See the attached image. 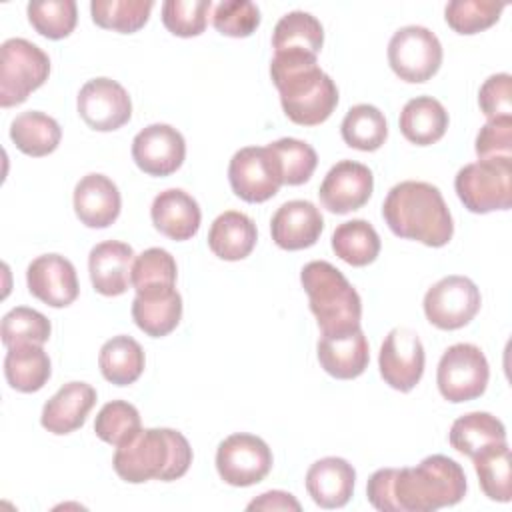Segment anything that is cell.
Masks as SVG:
<instances>
[{
	"instance_id": "1",
	"label": "cell",
	"mask_w": 512,
	"mask_h": 512,
	"mask_svg": "<svg viewBox=\"0 0 512 512\" xmlns=\"http://www.w3.org/2000/svg\"><path fill=\"white\" fill-rule=\"evenodd\" d=\"M270 76L280 92L284 114L300 126H316L330 118L338 104L334 80L310 52H274Z\"/></svg>"
},
{
	"instance_id": "2",
	"label": "cell",
	"mask_w": 512,
	"mask_h": 512,
	"mask_svg": "<svg viewBox=\"0 0 512 512\" xmlns=\"http://www.w3.org/2000/svg\"><path fill=\"white\" fill-rule=\"evenodd\" d=\"M382 216L396 236L430 248L446 246L454 234L442 192L428 182L404 180L392 186L382 204Z\"/></svg>"
},
{
	"instance_id": "3",
	"label": "cell",
	"mask_w": 512,
	"mask_h": 512,
	"mask_svg": "<svg viewBox=\"0 0 512 512\" xmlns=\"http://www.w3.org/2000/svg\"><path fill=\"white\" fill-rule=\"evenodd\" d=\"M192 464V448L184 434L172 428H144L118 446L112 458L116 474L130 482H170L182 478Z\"/></svg>"
},
{
	"instance_id": "4",
	"label": "cell",
	"mask_w": 512,
	"mask_h": 512,
	"mask_svg": "<svg viewBox=\"0 0 512 512\" xmlns=\"http://www.w3.org/2000/svg\"><path fill=\"white\" fill-rule=\"evenodd\" d=\"M462 466L442 454L426 456L412 468H394L392 498L398 512H434L458 504L466 494Z\"/></svg>"
},
{
	"instance_id": "5",
	"label": "cell",
	"mask_w": 512,
	"mask_h": 512,
	"mask_svg": "<svg viewBox=\"0 0 512 512\" xmlns=\"http://www.w3.org/2000/svg\"><path fill=\"white\" fill-rule=\"evenodd\" d=\"M300 282L322 334L360 328V296L336 266L326 260H312L302 268Z\"/></svg>"
},
{
	"instance_id": "6",
	"label": "cell",
	"mask_w": 512,
	"mask_h": 512,
	"mask_svg": "<svg viewBox=\"0 0 512 512\" xmlns=\"http://www.w3.org/2000/svg\"><path fill=\"white\" fill-rule=\"evenodd\" d=\"M454 188L474 214L508 210L512 202V158H486L462 166L454 178Z\"/></svg>"
},
{
	"instance_id": "7",
	"label": "cell",
	"mask_w": 512,
	"mask_h": 512,
	"mask_svg": "<svg viewBox=\"0 0 512 512\" xmlns=\"http://www.w3.org/2000/svg\"><path fill=\"white\" fill-rule=\"evenodd\" d=\"M50 74L48 54L26 38H8L0 48V106L22 104Z\"/></svg>"
},
{
	"instance_id": "8",
	"label": "cell",
	"mask_w": 512,
	"mask_h": 512,
	"mask_svg": "<svg viewBox=\"0 0 512 512\" xmlns=\"http://www.w3.org/2000/svg\"><path fill=\"white\" fill-rule=\"evenodd\" d=\"M488 378L490 368L484 352L468 342H458L446 348L436 370L440 394L454 404L482 396Z\"/></svg>"
},
{
	"instance_id": "9",
	"label": "cell",
	"mask_w": 512,
	"mask_h": 512,
	"mask_svg": "<svg viewBox=\"0 0 512 512\" xmlns=\"http://www.w3.org/2000/svg\"><path fill=\"white\" fill-rule=\"evenodd\" d=\"M388 64L404 82H426L442 64V44L426 26H402L388 42Z\"/></svg>"
},
{
	"instance_id": "10",
	"label": "cell",
	"mask_w": 512,
	"mask_h": 512,
	"mask_svg": "<svg viewBox=\"0 0 512 512\" xmlns=\"http://www.w3.org/2000/svg\"><path fill=\"white\" fill-rule=\"evenodd\" d=\"M228 180L238 198L258 204L266 202L280 190L282 168L268 146H246L232 156Z\"/></svg>"
},
{
	"instance_id": "11",
	"label": "cell",
	"mask_w": 512,
	"mask_h": 512,
	"mask_svg": "<svg viewBox=\"0 0 512 512\" xmlns=\"http://www.w3.org/2000/svg\"><path fill=\"white\" fill-rule=\"evenodd\" d=\"M480 304L482 298L476 284L466 276L452 274L428 288L424 314L440 330H458L478 314Z\"/></svg>"
},
{
	"instance_id": "12",
	"label": "cell",
	"mask_w": 512,
	"mask_h": 512,
	"mask_svg": "<svg viewBox=\"0 0 512 512\" xmlns=\"http://www.w3.org/2000/svg\"><path fill=\"white\" fill-rule=\"evenodd\" d=\"M272 468L268 444L246 432L230 434L218 444L216 470L230 486H252L262 482Z\"/></svg>"
},
{
	"instance_id": "13",
	"label": "cell",
	"mask_w": 512,
	"mask_h": 512,
	"mask_svg": "<svg viewBox=\"0 0 512 512\" xmlns=\"http://www.w3.org/2000/svg\"><path fill=\"white\" fill-rule=\"evenodd\" d=\"M424 360L426 356L420 336L410 328H394L380 346V376L390 388L410 392L424 374Z\"/></svg>"
},
{
	"instance_id": "14",
	"label": "cell",
	"mask_w": 512,
	"mask_h": 512,
	"mask_svg": "<svg viewBox=\"0 0 512 512\" xmlns=\"http://www.w3.org/2000/svg\"><path fill=\"white\" fill-rule=\"evenodd\" d=\"M80 118L98 132L122 128L132 116V102L122 84L112 78H92L78 92Z\"/></svg>"
},
{
	"instance_id": "15",
	"label": "cell",
	"mask_w": 512,
	"mask_h": 512,
	"mask_svg": "<svg viewBox=\"0 0 512 512\" xmlns=\"http://www.w3.org/2000/svg\"><path fill=\"white\" fill-rule=\"evenodd\" d=\"M132 158L150 176H170L186 158L184 136L170 124H150L134 136Z\"/></svg>"
},
{
	"instance_id": "16",
	"label": "cell",
	"mask_w": 512,
	"mask_h": 512,
	"mask_svg": "<svg viewBox=\"0 0 512 512\" xmlns=\"http://www.w3.org/2000/svg\"><path fill=\"white\" fill-rule=\"evenodd\" d=\"M372 188L374 176L368 166L354 160H340L324 176L318 196L328 212L348 214L368 202Z\"/></svg>"
},
{
	"instance_id": "17",
	"label": "cell",
	"mask_w": 512,
	"mask_h": 512,
	"mask_svg": "<svg viewBox=\"0 0 512 512\" xmlns=\"http://www.w3.org/2000/svg\"><path fill=\"white\" fill-rule=\"evenodd\" d=\"M26 284L34 298L52 308H66L78 298L76 268L60 254L34 258L26 270Z\"/></svg>"
},
{
	"instance_id": "18",
	"label": "cell",
	"mask_w": 512,
	"mask_h": 512,
	"mask_svg": "<svg viewBox=\"0 0 512 512\" xmlns=\"http://www.w3.org/2000/svg\"><path fill=\"white\" fill-rule=\"evenodd\" d=\"M316 354L324 372L338 380L358 378L370 362V348L362 328L322 334L316 344Z\"/></svg>"
},
{
	"instance_id": "19",
	"label": "cell",
	"mask_w": 512,
	"mask_h": 512,
	"mask_svg": "<svg viewBox=\"0 0 512 512\" xmlns=\"http://www.w3.org/2000/svg\"><path fill=\"white\" fill-rule=\"evenodd\" d=\"M324 228L320 210L308 200L284 202L270 220L272 240L284 250H302L316 244Z\"/></svg>"
},
{
	"instance_id": "20",
	"label": "cell",
	"mask_w": 512,
	"mask_h": 512,
	"mask_svg": "<svg viewBox=\"0 0 512 512\" xmlns=\"http://www.w3.org/2000/svg\"><path fill=\"white\" fill-rule=\"evenodd\" d=\"M134 250L120 240H104L90 250L88 272L92 286L102 296H120L132 284Z\"/></svg>"
},
{
	"instance_id": "21",
	"label": "cell",
	"mask_w": 512,
	"mask_h": 512,
	"mask_svg": "<svg viewBox=\"0 0 512 512\" xmlns=\"http://www.w3.org/2000/svg\"><path fill=\"white\" fill-rule=\"evenodd\" d=\"M120 206L118 186L104 174H86L74 188V212L88 228L110 226L118 218Z\"/></svg>"
},
{
	"instance_id": "22",
	"label": "cell",
	"mask_w": 512,
	"mask_h": 512,
	"mask_svg": "<svg viewBox=\"0 0 512 512\" xmlns=\"http://www.w3.org/2000/svg\"><path fill=\"white\" fill-rule=\"evenodd\" d=\"M356 470L352 464L338 456L316 460L306 472V490L314 504L320 508H342L354 492Z\"/></svg>"
},
{
	"instance_id": "23",
	"label": "cell",
	"mask_w": 512,
	"mask_h": 512,
	"mask_svg": "<svg viewBox=\"0 0 512 512\" xmlns=\"http://www.w3.org/2000/svg\"><path fill=\"white\" fill-rule=\"evenodd\" d=\"M94 404L96 390L90 384L68 382L44 404L40 422L48 432L64 436L82 428Z\"/></svg>"
},
{
	"instance_id": "24",
	"label": "cell",
	"mask_w": 512,
	"mask_h": 512,
	"mask_svg": "<svg viewBox=\"0 0 512 512\" xmlns=\"http://www.w3.org/2000/svg\"><path fill=\"white\" fill-rule=\"evenodd\" d=\"M154 228L172 240H190L202 220L198 202L180 188H168L160 192L150 208Z\"/></svg>"
},
{
	"instance_id": "25",
	"label": "cell",
	"mask_w": 512,
	"mask_h": 512,
	"mask_svg": "<svg viewBox=\"0 0 512 512\" xmlns=\"http://www.w3.org/2000/svg\"><path fill=\"white\" fill-rule=\"evenodd\" d=\"M256 224L238 210L222 212L210 226L208 248L222 260H244L256 246Z\"/></svg>"
},
{
	"instance_id": "26",
	"label": "cell",
	"mask_w": 512,
	"mask_h": 512,
	"mask_svg": "<svg viewBox=\"0 0 512 512\" xmlns=\"http://www.w3.org/2000/svg\"><path fill=\"white\" fill-rule=\"evenodd\" d=\"M132 318L144 334L152 338L166 336L182 318V298L176 288L136 294L132 302Z\"/></svg>"
},
{
	"instance_id": "27",
	"label": "cell",
	"mask_w": 512,
	"mask_h": 512,
	"mask_svg": "<svg viewBox=\"0 0 512 512\" xmlns=\"http://www.w3.org/2000/svg\"><path fill=\"white\" fill-rule=\"evenodd\" d=\"M398 124L408 142L430 146L444 136L448 128V112L436 98L416 96L404 104Z\"/></svg>"
},
{
	"instance_id": "28",
	"label": "cell",
	"mask_w": 512,
	"mask_h": 512,
	"mask_svg": "<svg viewBox=\"0 0 512 512\" xmlns=\"http://www.w3.org/2000/svg\"><path fill=\"white\" fill-rule=\"evenodd\" d=\"M52 364L40 344H18L8 348L4 376L10 388L30 394L38 392L50 378Z\"/></svg>"
},
{
	"instance_id": "29",
	"label": "cell",
	"mask_w": 512,
	"mask_h": 512,
	"mask_svg": "<svg viewBox=\"0 0 512 512\" xmlns=\"http://www.w3.org/2000/svg\"><path fill=\"white\" fill-rule=\"evenodd\" d=\"M10 138L20 152L40 158L58 148L62 130L52 116L38 110H28L12 120Z\"/></svg>"
},
{
	"instance_id": "30",
	"label": "cell",
	"mask_w": 512,
	"mask_h": 512,
	"mask_svg": "<svg viewBox=\"0 0 512 512\" xmlns=\"http://www.w3.org/2000/svg\"><path fill=\"white\" fill-rule=\"evenodd\" d=\"M448 440L456 452L472 458L492 444L506 442V428L488 412H470L452 422Z\"/></svg>"
},
{
	"instance_id": "31",
	"label": "cell",
	"mask_w": 512,
	"mask_h": 512,
	"mask_svg": "<svg viewBox=\"0 0 512 512\" xmlns=\"http://www.w3.org/2000/svg\"><path fill=\"white\" fill-rule=\"evenodd\" d=\"M144 362L146 358L142 346L124 334L106 340L98 354L102 376L116 386H128L136 382L144 372Z\"/></svg>"
},
{
	"instance_id": "32",
	"label": "cell",
	"mask_w": 512,
	"mask_h": 512,
	"mask_svg": "<svg viewBox=\"0 0 512 512\" xmlns=\"http://www.w3.org/2000/svg\"><path fill=\"white\" fill-rule=\"evenodd\" d=\"M324 44V28L316 16L304 10H294L284 14L272 32V48L274 52H320Z\"/></svg>"
},
{
	"instance_id": "33",
	"label": "cell",
	"mask_w": 512,
	"mask_h": 512,
	"mask_svg": "<svg viewBox=\"0 0 512 512\" xmlns=\"http://www.w3.org/2000/svg\"><path fill=\"white\" fill-rule=\"evenodd\" d=\"M334 254L350 266L372 264L380 252V236L366 220H348L332 234Z\"/></svg>"
},
{
	"instance_id": "34",
	"label": "cell",
	"mask_w": 512,
	"mask_h": 512,
	"mask_svg": "<svg viewBox=\"0 0 512 512\" xmlns=\"http://www.w3.org/2000/svg\"><path fill=\"white\" fill-rule=\"evenodd\" d=\"M474 470L482 492L496 502H510L512 498V468L510 448L506 442L492 444L472 456Z\"/></svg>"
},
{
	"instance_id": "35",
	"label": "cell",
	"mask_w": 512,
	"mask_h": 512,
	"mask_svg": "<svg viewBox=\"0 0 512 512\" xmlns=\"http://www.w3.org/2000/svg\"><path fill=\"white\" fill-rule=\"evenodd\" d=\"M342 140L356 150L374 152L388 138V124L384 114L372 104H356L352 106L342 124H340Z\"/></svg>"
},
{
	"instance_id": "36",
	"label": "cell",
	"mask_w": 512,
	"mask_h": 512,
	"mask_svg": "<svg viewBox=\"0 0 512 512\" xmlns=\"http://www.w3.org/2000/svg\"><path fill=\"white\" fill-rule=\"evenodd\" d=\"M152 6V0H92L90 14L100 28L132 34L148 22Z\"/></svg>"
},
{
	"instance_id": "37",
	"label": "cell",
	"mask_w": 512,
	"mask_h": 512,
	"mask_svg": "<svg viewBox=\"0 0 512 512\" xmlns=\"http://www.w3.org/2000/svg\"><path fill=\"white\" fill-rule=\"evenodd\" d=\"M176 260L164 248H148L134 258L132 286L136 294L170 290L176 284Z\"/></svg>"
},
{
	"instance_id": "38",
	"label": "cell",
	"mask_w": 512,
	"mask_h": 512,
	"mask_svg": "<svg viewBox=\"0 0 512 512\" xmlns=\"http://www.w3.org/2000/svg\"><path fill=\"white\" fill-rule=\"evenodd\" d=\"M140 430V414L136 406L126 400H112L104 404L94 420L96 436L116 448L132 440Z\"/></svg>"
},
{
	"instance_id": "39",
	"label": "cell",
	"mask_w": 512,
	"mask_h": 512,
	"mask_svg": "<svg viewBox=\"0 0 512 512\" xmlns=\"http://www.w3.org/2000/svg\"><path fill=\"white\" fill-rule=\"evenodd\" d=\"M52 332L50 320L34 310V308H26V306H16L10 312L4 314L2 318V344L6 348L18 346V344H44L48 342Z\"/></svg>"
},
{
	"instance_id": "40",
	"label": "cell",
	"mask_w": 512,
	"mask_h": 512,
	"mask_svg": "<svg viewBox=\"0 0 512 512\" xmlns=\"http://www.w3.org/2000/svg\"><path fill=\"white\" fill-rule=\"evenodd\" d=\"M26 12L32 28L50 40L66 38L76 28V20H78V10L74 0L30 2Z\"/></svg>"
},
{
	"instance_id": "41",
	"label": "cell",
	"mask_w": 512,
	"mask_h": 512,
	"mask_svg": "<svg viewBox=\"0 0 512 512\" xmlns=\"http://www.w3.org/2000/svg\"><path fill=\"white\" fill-rule=\"evenodd\" d=\"M268 148L276 154L282 168V184L300 186L310 180L316 170L318 156L316 150L298 138H280L270 142Z\"/></svg>"
},
{
	"instance_id": "42",
	"label": "cell",
	"mask_w": 512,
	"mask_h": 512,
	"mask_svg": "<svg viewBox=\"0 0 512 512\" xmlns=\"http://www.w3.org/2000/svg\"><path fill=\"white\" fill-rule=\"evenodd\" d=\"M504 10L502 2L492 0H452L444 8L448 26L458 34H476L498 22Z\"/></svg>"
},
{
	"instance_id": "43",
	"label": "cell",
	"mask_w": 512,
	"mask_h": 512,
	"mask_svg": "<svg viewBox=\"0 0 512 512\" xmlns=\"http://www.w3.org/2000/svg\"><path fill=\"white\" fill-rule=\"evenodd\" d=\"M210 10V0H166L162 4V22L174 36L192 38L204 32Z\"/></svg>"
},
{
	"instance_id": "44",
	"label": "cell",
	"mask_w": 512,
	"mask_h": 512,
	"mask_svg": "<svg viewBox=\"0 0 512 512\" xmlns=\"http://www.w3.org/2000/svg\"><path fill=\"white\" fill-rule=\"evenodd\" d=\"M214 28L230 38H246L260 24V10L250 0H226L214 8Z\"/></svg>"
},
{
	"instance_id": "45",
	"label": "cell",
	"mask_w": 512,
	"mask_h": 512,
	"mask_svg": "<svg viewBox=\"0 0 512 512\" xmlns=\"http://www.w3.org/2000/svg\"><path fill=\"white\" fill-rule=\"evenodd\" d=\"M474 150L480 160L512 158V116L488 120L476 136Z\"/></svg>"
},
{
	"instance_id": "46",
	"label": "cell",
	"mask_w": 512,
	"mask_h": 512,
	"mask_svg": "<svg viewBox=\"0 0 512 512\" xmlns=\"http://www.w3.org/2000/svg\"><path fill=\"white\" fill-rule=\"evenodd\" d=\"M478 104L488 120L512 116V76L500 72L486 78L478 92Z\"/></svg>"
},
{
	"instance_id": "47",
	"label": "cell",
	"mask_w": 512,
	"mask_h": 512,
	"mask_svg": "<svg viewBox=\"0 0 512 512\" xmlns=\"http://www.w3.org/2000/svg\"><path fill=\"white\" fill-rule=\"evenodd\" d=\"M392 474L394 468H380L368 478L366 484V498L380 512H398L392 498Z\"/></svg>"
},
{
	"instance_id": "48",
	"label": "cell",
	"mask_w": 512,
	"mask_h": 512,
	"mask_svg": "<svg viewBox=\"0 0 512 512\" xmlns=\"http://www.w3.org/2000/svg\"><path fill=\"white\" fill-rule=\"evenodd\" d=\"M246 508L248 510H294V512H298L302 506L290 492L268 490V492L260 494L258 498H254Z\"/></svg>"
}]
</instances>
